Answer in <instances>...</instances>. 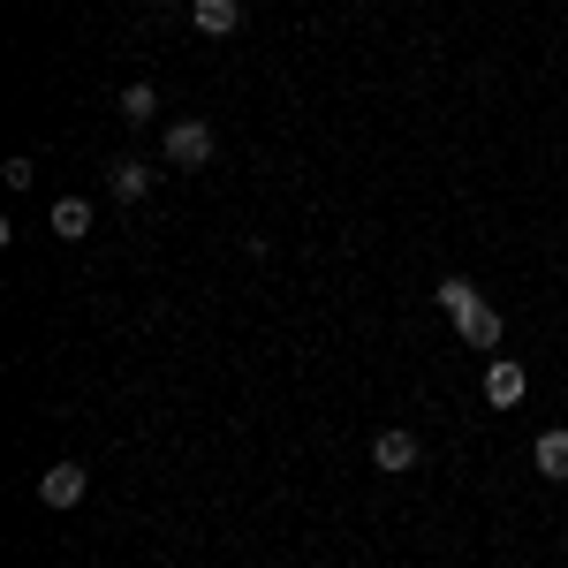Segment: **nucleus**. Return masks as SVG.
Returning <instances> with one entry per match:
<instances>
[{
  "label": "nucleus",
  "mask_w": 568,
  "mask_h": 568,
  "mask_svg": "<svg viewBox=\"0 0 568 568\" xmlns=\"http://www.w3.org/2000/svg\"><path fill=\"white\" fill-rule=\"evenodd\" d=\"M213 160V130L205 122H168V168H205Z\"/></svg>",
  "instance_id": "f257e3e1"
},
{
  "label": "nucleus",
  "mask_w": 568,
  "mask_h": 568,
  "mask_svg": "<svg viewBox=\"0 0 568 568\" xmlns=\"http://www.w3.org/2000/svg\"><path fill=\"white\" fill-rule=\"evenodd\" d=\"M84 463H53V470H45V478H39V500H45V508H77V500H84Z\"/></svg>",
  "instance_id": "f03ea898"
},
{
  "label": "nucleus",
  "mask_w": 568,
  "mask_h": 568,
  "mask_svg": "<svg viewBox=\"0 0 568 568\" xmlns=\"http://www.w3.org/2000/svg\"><path fill=\"white\" fill-rule=\"evenodd\" d=\"M524 394H530V372H524V364H508V356H500V364L485 372V402H493V409H516Z\"/></svg>",
  "instance_id": "7ed1b4c3"
},
{
  "label": "nucleus",
  "mask_w": 568,
  "mask_h": 568,
  "mask_svg": "<svg viewBox=\"0 0 568 568\" xmlns=\"http://www.w3.org/2000/svg\"><path fill=\"white\" fill-rule=\"evenodd\" d=\"M455 334H463L470 349H500V311H493V304L463 311V318H455Z\"/></svg>",
  "instance_id": "20e7f679"
},
{
  "label": "nucleus",
  "mask_w": 568,
  "mask_h": 568,
  "mask_svg": "<svg viewBox=\"0 0 568 568\" xmlns=\"http://www.w3.org/2000/svg\"><path fill=\"white\" fill-rule=\"evenodd\" d=\"M372 463L379 470H417V433H379L372 439Z\"/></svg>",
  "instance_id": "39448f33"
},
{
  "label": "nucleus",
  "mask_w": 568,
  "mask_h": 568,
  "mask_svg": "<svg viewBox=\"0 0 568 568\" xmlns=\"http://www.w3.org/2000/svg\"><path fill=\"white\" fill-rule=\"evenodd\" d=\"M53 235H61V243H84L91 235V197H61V205H53Z\"/></svg>",
  "instance_id": "423d86ee"
},
{
  "label": "nucleus",
  "mask_w": 568,
  "mask_h": 568,
  "mask_svg": "<svg viewBox=\"0 0 568 568\" xmlns=\"http://www.w3.org/2000/svg\"><path fill=\"white\" fill-rule=\"evenodd\" d=\"M530 463H538V478L568 485V433H546L538 447H530Z\"/></svg>",
  "instance_id": "0eeeda50"
},
{
  "label": "nucleus",
  "mask_w": 568,
  "mask_h": 568,
  "mask_svg": "<svg viewBox=\"0 0 568 568\" xmlns=\"http://www.w3.org/2000/svg\"><path fill=\"white\" fill-rule=\"evenodd\" d=\"M190 16H197V31H205V39H227V31L243 23V8H235V0H197Z\"/></svg>",
  "instance_id": "6e6552de"
},
{
  "label": "nucleus",
  "mask_w": 568,
  "mask_h": 568,
  "mask_svg": "<svg viewBox=\"0 0 568 568\" xmlns=\"http://www.w3.org/2000/svg\"><path fill=\"white\" fill-rule=\"evenodd\" d=\"M144 190H152V168H144V160H114V197H122V205H136Z\"/></svg>",
  "instance_id": "1a4fd4ad"
},
{
  "label": "nucleus",
  "mask_w": 568,
  "mask_h": 568,
  "mask_svg": "<svg viewBox=\"0 0 568 568\" xmlns=\"http://www.w3.org/2000/svg\"><path fill=\"white\" fill-rule=\"evenodd\" d=\"M478 304H485V296L463 281V273H455V281H439V311H447V318H463V311H478Z\"/></svg>",
  "instance_id": "9d476101"
},
{
  "label": "nucleus",
  "mask_w": 568,
  "mask_h": 568,
  "mask_svg": "<svg viewBox=\"0 0 568 568\" xmlns=\"http://www.w3.org/2000/svg\"><path fill=\"white\" fill-rule=\"evenodd\" d=\"M152 114H160V91H152V84L122 91V122H152Z\"/></svg>",
  "instance_id": "9b49d317"
}]
</instances>
